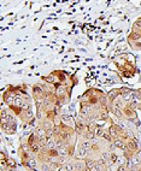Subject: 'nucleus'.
Returning a JSON list of instances; mask_svg holds the SVG:
<instances>
[{
    "instance_id": "obj_1",
    "label": "nucleus",
    "mask_w": 141,
    "mask_h": 171,
    "mask_svg": "<svg viewBox=\"0 0 141 171\" xmlns=\"http://www.w3.org/2000/svg\"><path fill=\"white\" fill-rule=\"evenodd\" d=\"M74 129H75L76 135H79V136H83V134L87 131V123L85 121L80 119L77 122H75Z\"/></svg>"
},
{
    "instance_id": "obj_2",
    "label": "nucleus",
    "mask_w": 141,
    "mask_h": 171,
    "mask_svg": "<svg viewBox=\"0 0 141 171\" xmlns=\"http://www.w3.org/2000/svg\"><path fill=\"white\" fill-rule=\"evenodd\" d=\"M123 116L132 122H134V119H136V112H135L134 109H132L130 106H128V105H126V107L123 109Z\"/></svg>"
},
{
    "instance_id": "obj_3",
    "label": "nucleus",
    "mask_w": 141,
    "mask_h": 171,
    "mask_svg": "<svg viewBox=\"0 0 141 171\" xmlns=\"http://www.w3.org/2000/svg\"><path fill=\"white\" fill-rule=\"evenodd\" d=\"M88 156H89V151H87V150L82 148V147L79 146V150L76 151L74 158L76 159V160H79V159H80V160H85Z\"/></svg>"
},
{
    "instance_id": "obj_4",
    "label": "nucleus",
    "mask_w": 141,
    "mask_h": 171,
    "mask_svg": "<svg viewBox=\"0 0 141 171\" xmlns=\"http://www.w3.org/2000/svg\"><path fill=\"white\" fill-rule=\"evenodd\" d=\"M40 125H41V128H42L45 131L53 130L54 127H56L53 121H50V119H47V118H45V119L41 121V122H40Z\"/></svg>"
},
{
    "instance_id": "obj_5",
    "label": "nucleus",
    "mask_w": 141,
    "mask_h": 171,
    "mask_svg": "<svg viewBox=\"0 0 141 171\" xmlns=\"http://www.w3.org/2000/svg\"><path fill=\"white\" fill-rule=\"evenodd\" d=\"M126 146H127V148H128L129 151L136 153V151H138V141L135 140V139L130 137V139H129L127 142H126Z\"/></svg>"
},
{
    "instance_id": "obj_6",
    "label": "nucleus",
    "mask_w": 141,
    "mask_h": 171,
    "mask_svg": "<svg viewBox=\"0 0 141 171\" xmlns=\"http://www.w3.org/2000/svg\"><path fill=\"white\" fill-rule=\"evenodd\" d=\"M109 109H110V111H111V113H112L115 117H117V118H123V110H121V109H117V107H115V106H112V105H109Z\"/></svg>"
},
{
    "instance_id": "obj_7",
    "label": "nucleus",
    "mask_w": 141,
    "mask_h": 171,
    "mask_svg": "<svg viewBox=\"0 0 141 171\" xmlns=\"http://www.w3.org/2000/svg\"><path fill=\"white\" fill-rule=\"evenodd\" d=\"M74 166H75V171H81V170H85V169H87V166H86V162L85 160H76V162H74Z\"/></svg>"
},
{
    "instance_id": "obj_8",
    "label": "nucleus",
    "mask_w": 141,
    "mask_h": 171,
    "mask_svg": "<svg viewBox=\"0 0 141 171\" xmlns=\"http://www.w3.org/2000/svg\"><path fill=\"white\" fill-rule=\"evenodd\" d=\"M9 110H11V111H12L16 116H18V117L22 115V112L24 111V110H23L22 107H19V106H17V105H15V104H11V105H9Z\"/></svg>"
},
{
    "instance_id": "obj_9",
    "label": "nucleus",
    "mask_w": 141,
    "mask_h": 171,
    "mask_svg": "<svg viewBox=\"0 0 141 171\" xmlns=\"http://www.w3.org/2000/svg\"><path fill=\"white\" fill-rule=\"evenodd\" d=\"M85 162H86V166H87V169H91V168H93L94 165L97 164V160H95V159H94L91 154L85 159Z\"/></svg>"
},
{
    "instance_id": "obj_10",
    "label": "nucleus",
    "mask_w": 141,
    "mask_h": 171,
    "mask_svg": "<svg viewBox=\"0 0 141 171\" xmlns=\"http://www.w3.org/2000/svg\"><path fill=\"white\" fill-rule=\"evenodd\" d=\"M140 38H141V33H139L138 30H133L130 34H129L128 41H132V40H134V42H135V41H138Z\"/></svg>"
},
{
    "instance_id": "obj_11",
    "label": "nucleus",
    "mask_w": 141,
    "mask_h": 171,
    "mask_svg": "<svg viewBox=\"0 0 141 171\" xmlns=\"http://www.w3.org/2000/svg\"><path fill=\"white\" fill-rule=\"evenodd\" d=\"M41 150H42V148H41V146L39 145V142H35V144H33L32 146H30V152L33 153V154H39V153L41 152Z\"/></svg>"
},
{
    "instance_id": "obj_12",
    "label": "nucleus",
    "mask_w": 141,
    "mask_h": 171,
    "mask_svg": "<svg viewBox=\"0 0 141 171\" xmlns=\"http://www.w3.org/2000/svg\"><path fill=\"white\" fill-rule=\"evenodd\" d=\"M75 145L74 144H70V145H68L66 146V154H68V157L69 158H71V157H74L75 156Z\"/></svg>"
},
{
    "instance_id": "obj_13",
    "label": "nucleus",
    "mask_w": 141,
    "mask_h": 171,
    "mask_svg": "<svg viewBox=\"0 0 141 171\" xmlns=\"http://www.w3.org/2000/svg\"><path fill=\"white\" fill-rule=\"evenodd\" d=\"M40 171H54L50 163H41L40 165Z\"/></svg>"
},
{
    "instance_id": "obj_14",
    "label": "nucleus",
    "mask_w": 141,
    "mask_h": 171,
    "mask_svg": "<svg viewBox=\"0 0 141 171\" xmlns=\"http://www.w3.org/2000/svg\"><path fill=\"white\" fill-rule=\"evenodd\" d=\"M91 146H92V141H88V140H82L80 142V147H82V148H85L87 151L91 150Z\"/></svg>"
},
{
    "instance_id": "obj_15",
    "label": "nucleus",
    "mask_w": 141,
    "mask_h": 171,
    "mask_svg": "<svg viewBox=\"0 0 141 171\" xmlns=\"http://www.w3.org/2000/svg\"><path fill=\"white\" fill-rule=\"evenodd\" d=\"M63 171H75V166H74V163L73 162H68L66 164H64L62 166Z\"/></svg>"
},
{
    "instance_id": "obj_16",
    "label": "nucleus",
    "mask_w": 141,
    "mask_h": 171,
    "mask_svg": "<svg viewBox=\"0 0 141 171\" xmlns=\"http://www.w3.org/2000/svg\"><path fill=\"white\" fill-rule=\"evenodd\" d=\"M83 137L85 140H88V141H93V140H95L97 139V136H95V134L94 133H92V131H86L85 134H83Z\"/></svg>"
},
{
    "instance_id": "obj_17",
    "label": "nucleus",
    "mask_w": 141,
    "mask_h": 171,
    "mask_svg": "<svg viewBox=\"0 0 141 171\" xmlns=\"http://www.w3.org/2000/svg\"><path fill=\"white\" fill-rule=\"evenodd\" d=\"M113 144L116 145L117 148H121V150H124V148H126V142H124L123 140H121V139L113 140Z\"/></svg>"
},
{
    "instance_id": "obj_18",
    "label": "nucleus",
    "mask_w": 141,
    "mask_h": 171,
    "mask_svg": "<svg viewBox=\"0 0 141 171\" xmlns=\"http://www.w3.org/2000/svg\"><path fill=\"white\" fill-rule=\"evenodd\" d=\"M105 133H106V131H105V130H104V128H101L100 125H98V128L95 129V131H94V134H95L97 139H98V137H103Z\"/></svg>"
},
{
    "instance_id": "obj_19",
    "label": "nucleus",
    "mask_w": 141,
    "mask_h": 171,
    "mask_svg": "<svg viewBox=\"0 0 141 171\" xmlns=\"http://www.w3.org/2000/svg\"><path fill=\"white\" fill-rule=\"evenodd\" d=\"M98 128V124L95 122H91V123H87V131H92L94 133L95 131V129Z\"/></svg>"
},
{
    "instance_id": "obj_20",
    "label": "nucleus",
    "mask_w": 141,
    "mask_h": 171,
    "mask_svg": "<svg viewBox=\"0 0 141 171\" xmlns=\"http://www.w3.org/2000/svg\"><path fill=\"white\" fill-rule=\"evenodd\" d=\"M118 162V156H117L116 152H111V156H110V164H116Z\"/></svg>"
},
{
    "instance_id": "obj_21",
    "label": "nucleus",
    "mask_w": 141,
    "mask_h": 171,
    "mask_svg": "<svg viewBox=\"0 0 141 171\" xmlns=\"http://www.w3.org/2000/svg\"><path fill=\"white\" fill-rule=\"evenodd\" d=\"M6 165L9 168H11V169H15L16 168V162L13 160V159H11V158H7V160H6Z\"/></svg>"
},
{
    "instance_id": "obj_22",
    "label": "nucleus",
    "mask_w": 141,
    "mask_h": 171,
    "mask_svg": "<svg viewBox=\"0 0 141 171\" xmlns=\"http://www.w3.org/2000/svg\"><path fill=\"white\" fill-rule=\"evenodd\" d=\"M133 27H134L135 29H141V18H139V19L135 21L134 24H133Z\"/></svg>"
},
{
    "instance_id": "obj_23",
    "label": "nucleus",
    "mask_w": 141,
    "mask_h": 171,
    "mask_svg": "<svg viewBox=\"0 0 141 171\" xmlns=\"http://www.w3.org/2000/svg\"><path fill=\"white\" fill-rule=\"evenodd\" d=\"M117 171H128L127 165H124V164H121L120 166H118V169H117Z\"/></svg>"
},
{
    "instance_id": "obj_24",
    "label": "nucleus",
    "mask_w": 141,
    "mask_h": 171,
    "mask_svg": "<svg viewBox=\"0 0 141 171\" xmlns=\"http://www.w3.org/2000/svg\"><path fill=\"white\" fill-rule=\"evenodd\" d=\"M81 171H89V169H85V170H81Z\"/></svg>"
},
{
    "instance_id": "obj_25",
    "label": "nucleus",
    "mask_w": 141,
    "mask_h": 171,
    "mask_svg": "<svg viewBox=\"0 0 141 171\" xmlns=\"http://www.w3.org/2000/svg\"><path fill=\"white\" fill-rule=\"evenodd\" d=\"M140 33H141V32H140Z\"/></svg>"
}]
</instances>
